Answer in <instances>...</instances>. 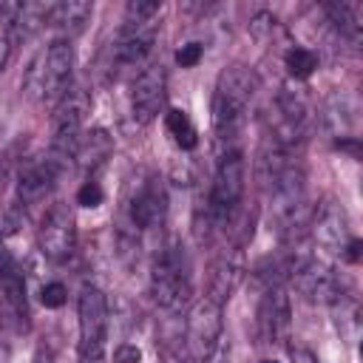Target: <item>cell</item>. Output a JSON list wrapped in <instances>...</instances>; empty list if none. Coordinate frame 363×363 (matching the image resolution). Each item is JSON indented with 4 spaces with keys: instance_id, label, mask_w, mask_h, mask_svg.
Masks as SVG:
<instances>
[{
    "instance_id": "cell-16",
    "label": "cell",
    "mask_w": 363,
    "mask_h": 363,
    "mask_svg": "<svg viewBox=\"0 0 363 363\" xmlns=\"http://www.w3.org/2000/svg\"><path fill=\"white\" fill-rule=\"evenodd\" d=\"M292 329V303L286 286H267L258 303V335L264 343H284L289 340Z\"/></svg>"
},
{
    "instance_id": "cell-17",
    "label": "cell",
    "mask_w": 363,
    "mask_h": 363,
    "mask_svg": "<svg viewBox=\"0 0 363 363\" xmlns=\"http://www.w3.org/2000/svg\"><path fill=\"white\" fill-rule=\"evenodd\" d=\"M241 278H244V255H241V250H233V252L218 255L216 264L210 267L207 298L224 306V303L233 298V292L238 289Z\"/></svg>"
},
{
    "instance_id": "cell-29",
    "label": "cell",
    "mask_w": 363,
    "mask_h": 363,
    "mask_svg": "<svg viewBox=\"0 0 363 363\" xmlns=\"http://www.w3.org/2000/svg\"><path fill=\"white\" fill-rule=\"evenodd\" d=\"M201 57H204V45H201V43H187V45H182V48L176 51V62H179L182 68L199 65Z\"/></svg>"
},
{
    "instance_id": "cell-5",
    "label": "cell",
    "mask_w": 363,
    "mask_h": 363,
    "mask_svg": "<svg viewBox=\"0 0 363 363\" xmlns=\"http://www.w3.org/2000/svg\"><path fill=\"white\" fill-rule=\"evenodd\" d=\"M88 111H91L88 91L71 85V91L54 105V116H51V147H48L51 156H57L65 164L74 159V150H77V145L82 139V125H85Z\"/></svg>"
},
{
    "instance_id": "cell-3",
    "label": "cell",
    "mask_w": 363,
    "mask_h": 363,
    "mask_svg": "<svg viewBox=\"0 0 363 363\" xmlns=\"http://www.w3.org/2000/svg\"><path fill=\"white\" fill-rule=\"evenodd\" d=\"M244 179H247V164L244 153L238 147H227L216 164L210 193L204 201V218L216 230H227L241 207L244 199Z\"/></svg>"
},
{
    "instance_id": "cell-9",
    "label": "cell",
    "mask_w": 363,
    "mask_h": 363,
    "mask_svg": "<svg viewBox=\"0 0 363 363\" xmlns=\"http://www.w3.org/2000/svg\"><path fill=\"white\" fill-rule=\"evenodd\" d=\"M79 315V360H99L108 340V301L99 286H82L77 301Z\"/></svg>"
},
{
    "instance_id": "cell-4",
    "label": "cell",
    "mask_w": 363,
    "mask_h": 363,
    "mask_svg": "<svg viewBox=\"0 0 363 363\" xmlns=\"http://www.w3.org/2000/svg\"><path fill=\"white\" fill-rule=\"evenodd\" d=\"M74 77V45L71 40H54L48 51H43L26 77V88L31 96H37L45 105H57L71 91Z\"/></svg>"
},
{
    "instance_id": "cell-14",
    "label": "cell",
    "mask_w": 363,
    "mask_h": 363,
    "mask_svg": "<svg viewBox=\"0 0 363 363\" xmlns=\"http://www.w3.org/2000/svg\"><path fill=\"white\" fill-rule=\"evenodd\" d=\"M156 34H159L156 20H125L113 40V62L119 68H133L145 62V57L153 51Z\"/></svg>"
},
{
    "instance_id": "cell-26",
    "label": "cell",
    "mask_w": 363,
    "mask_h": 363,
    "mask_svg": "<svg viewBox=\"0 0 363 363\" xmlns=\"http://www.w3.org/2000/svg\"><path fill=\"white\" fill-rule=\"evenodd\" d=\"M162 11V3L156 0H130L125 6V20H156Z\"/></svg>"
},
{
    "instance_id": "cell-21",
    "label": "cell",
    "mask_w": 363,
    "mask_h": 363,
    "mask_svg": "<svg viewBox=\"0 0 363 363\" xmlns=\"http://www.w3.org/2000/svg\"><path fill=\"white\" fill-rule=\"evenodd\" d=\"M48 14H51V3H20L14 17L6 23L9 43H26L28 37H34L48 23Z\"/></svg>"
},
{
    "instance_id": "cell-38",
    "label": "cell",
    "mask_w": 363,
    "mask_h": 363,
    "mask_svg": "<svg viewBox=\"0 0 363 363\" xmlns=\"http://www.w3.org/2000/svg\"><path fill=\"white\" fill-rule=\"evenodd\" d=\"M79 363H102V357L99 360H79Z\"/></svg>"
},
{
    "instance_id": "cell-24",
    "label": "cell",
    "mask_w": 363,
    "mask_h": 363,
    "mask_svg": "<svg viewBox=\"0 0 363 363\" xmlns=\"http://www.w3.org/2000/svg\"><path fill=\"white\" fill-rule=\"evenodd\" d=\"M164 128H167V133L173 136V142H176L182 150H193V147L199 145V130H196V125H193V119H190L187 111L170 108V111L164 113Z\"/></svg>"
},
{
    "instance_id": "cell-19",
    "label": "cell",
    "mask_w": 363,
    "mask_h": 363,
    "mask_svg": "<svg viewBox=\"0 0 363 363\" xmlns=\"http://www.w3.org/2000/svg\"><path fill=\"white\" fill-rule=\"evenodd\" d=\"M111 153H113L111 133L105 128H91L88 133H82V139H79V145L74 150V159H77L79 170H85V173L94 176L99 167H105V162L111 159Z\"/></svg>"
},
{
    "instance_id": "cell-25",
    "label": "cell",
    "mask_w": 363,
    "mask_h": 363,
    "mask_svg": "<svg viewBox=\"0 0 363 363\" xmlns=\"http://www.w3.org/2000/svg\"><path fill=\"white\" fill-rule=\"evenodd\" d=\"M284 65L289 71V77L295 79H309L318 68V54L312 48H303V45H289L286 54H284Z\"/></svg>"
},
{
    "instance_id": "cell-7",
    "label": "cell",
    "mask_w": 363,
    "mask_h": 363,
    "mask_svg": "<svg viewBox=\"0 0 363 363\" xmlns=\"http://www.w3.org/2000/svg\"><path fill=\"white\" fill-rule=\"evenodd\" d=\"M221 329H224V315L221 303L210 301L207 295L199 298L184 318V346L187 354L196 363H210L221 346Z\"/></svg>"
},
{
    "instance_id": "cell-22",
    "label": "cell",
    "mask_w": 363,
    "mask_h": 363,
    "mask_svg": "<svg viewBox=\"0 0 363 363\" xmlns=\"http://www.w3.org/2000/svg\"><path fill=\"white\" fill-rule=\"evenodd\" d=\"M323 11L343 40H349L352 45L360 43L363 37V6L360 3H326Z\"/></svg>"
},
{
    "instance_id": "cell-31",
    "label": "cell",
    "mask_w": 363,
    "mask_h": 363,
    "mask_svg": "<svg viewBox=\"0 0 363 363\" xmlns=\"http://www.w3.org/2000/svg\"><path fill=\"white\" fill-rule=\"evenodd\" d=\"M113 363H142V349L136 343H122L113 352Z\"/></svg>"
},
{
    "instance_id": "cell-34",
    "label": "cell",
    "mask_w": 363,
    "mask_h": 363,
    "mask_svg": "<svg viewBox=\"0 0 363 363\" xmlns=\"http://www.w3.org/2000/svg\"><path fill=\"white\" fill-rule=\"evenodd\" d=\"M9 57H11V43H9V37H0V71H6Z\"/></svg>"
},
{
    "instance_id": "cell-1",
    "label": "cell",
    "mask_w": 363,
    "mask_h": 363,
    "mask_svg": "<svg viewBox=\"0 0 363 363\" xmlns=\"http://www.w3.org/2000/svg\"><path fill=\"white\" fill-rule=\"evenodd\" d=\"M255 91H258V77L247 65L235 62L218 74L213 94V130L221 145L233 147V142L238 139Z\"/></svg>"
},
{
    "instance_id": "cell-37",
    "label": "cell",
    "mask_w": 363,
    "mask_h": 363,
    "mask_svg": "<svg viewBox=\"0 0 363 363\" xmlns=\"http://www.w3.org/2000/svg\"><path fill=\"white\" fill-rule=\"evenodd\" d=\"M0 363H6V346H0Z\"/></svg>"
},
{
    "instance_id": "cell-30",
    "label": "cell",
    "mask_w": 363,
    "mask_h": 363,
    "mask_svg": "<svg viewBox=\"0 0 363 363\" xmlns=\"http://www.w3.org/2000/svg\"><path fill=\"white\" fill-rule=\"evenodd\" d=\"M275 23H278V20H275L269 11H258V14L252 17L250 28H252V34H255L258 40H264L267 34H272V31H275Z\"/></svg>"
},
{
    "instance_id": "cell-12",
    "label": "cell",
    "mask_w": 363,
    "mask_h": 363,
    "mask_svg": "<svg viewBox=\"0 0 363 363\" xmlns=\"http://www.w3.org/2000/svg\"><path fill=\"white\" fill-rule=\"evenodd\" d=\"M167 96V74L162 62L142 68L130 85V113L139 125H147L159 116Z\"/></svg>"
},
{
    "instance_id": "cell-36",
    "label": "cell",
    "mask_w": 363,
    "mask_h": 363,
    "mask_svg": "<svg viewBox=\"0 0 363 363\" xmlns=\"http://www.w3.org/2000/svg\"><path fill=\"white\" fill-rule=\"evenodd\" d=\"M34 363H51V354H48V349H37V357H34Z\"/></svg>"
},
{
    "instance_id": "cell-32",
    "label": "cell",
    "mask_w": 363,
    "mask_h": 363,
    "mask_svg": "<svg viewBox=\"0 0 363 363\" xmlns=\"http://www.w3.org/2000/svg\"><path fill=\"white\" fill-rule=\"evenodd\" d=\"M360 250H363L360 238H352V241L346 244V250H343L340 261H343V264H357V261H360Z\"/></svg>"
},
{
    "instance_id": "cell-8",
    "label": "cell",
    "mask_w": 363,
    "mask_h": 363,
    "mask_svg": "<svg viewBox=\"0 0 363 363\" xmlns=\"http://www.w3.org/2000/svg\"><path fill=\"white\" fill-rule=\"evenodd\" d=\"M289 281L312 303H332L343 289H349L346 281L326 261H320L318 255L301 252V250H295V255H292Z\"/></svg>"
},
{
    "instance_id": "cell-35",
    "label": "cell",
    "mask_w": 363,
    "mask_h": 363,
    "mask_svg": "<svg viewBox=\"0 0 363 363\" xmlns=\"http://www.w3.org/2000/svg\"><path fill=\"white\" fill-rule=\"evenodd\" d=\"M6 184H9V159H0V199H3Z\"/></svg>"
},
{
    "instance_id": "cell-11",
    "label": "cell",
    "mask_w": 363,
    "mask_h": 363,
    "mask_svg": "<svg viewBox=\"0 0 363 363\" xmlns=\"http://www.w3.org/2000/svg\"><path fill=\"white\" fill-rule=\"evenodd\" d=\"M37 241H40V252L54 264H62L74 255V250H77V221H74V213L65 201H54L45 210V216L40 221Z\"/></svg>"
},
{
    "instance_id": "cell-28",
    "label": "cell",
    "mask_w": 363,
    "mask_h": 363,
    "mask_svg": "<svg viewBox=\"0 0 363 363\" xmlns=\"http://www.w3.org/2000/svg\"><path fill=\"white\" fill-rule=\"evenodd\" d=\"M77 204H82V207H99L102 204V187H99V182H94V179L82 182V187L77 190Z\"/></svg>"
},
{
    "instance_id": "cell-6",
    "label": "cell",
    "mask_w": 363,
    "mask_h": 363,
    "mask_svg": "<svg viewBox=\"0 0 363 363\" xmlns=\"http://www.w3.org/2000/svg\"><path fill=\"white\" fill-rule=\"evenodd\" d=\"M125 221L136 233L162 230L167 221V190L164 182L153 173H147L139 182H130L125 196Z\"/></svg>"
},
{
    "instance_id": "cell-13",
    "label": "cell",
    "mask_w": 363,
    "mask_h": 363,
    "mask_svg": "<svg viewBox=\"0 0 363 363\" xmlns=\"http://www.w3.org/2000/svg\"><path fill=\"white\" fill-rule=\"evenodd\" d=\"M65 167L68 164L60 162L51 153L26 162V167H20V176H17V201H20V207L40 204L54 190V184H57V179L62 176Z\"/></svg>"
},
{
    "instance_id": "cell-18",
    "label": "cell",
    "mask_w": 363,
    "mask_h": 363,
    "mask_svg": "<svg viewBox=\"0 0 363 363\" xmlns=\"http://www.w3.org/2000/svg\"><path fill=\"white\" fill-rule=\"evenodd\" d=\"M91 14H94V3H88V0H62V3H51L48 26H54V28L60 31V40H71V37H77V34L85 31Z\"/></svg>"
},
{
    "instance_id": "cell-2",
    "label": "cell",
    "mask_w": 363,
    "mask_h": 363,
    "mask_svg": "<svg viewBox=\"0 0 363 363\" xmlns=\"http://www.w3.org/2000/svg\"><path fill=\"white\" fill-rule=\"evenodd\" d=\"M150 295L167 312H179L182 306H187L193 295V272L187 250L179 238H170L159 247L150 267Z\"/></svg>"
},
{
    "instance_id": "cell-39",
    "label": "cell",
    "mask_w": 363,
    "mask_h": 363,
    "mask_svg": "<svg viewBox=\"0 0 363 363\" xmlns=\"http://www.w3.org/2000/svg\"><path fill=\"white\" fill-rule=\"evenodd\" d=\"M261 363H278V360H272V357H267V360H261Z\"/></svg>"
},
{
    "instance_id": "cell-10",
    "label": "cell",
    "mask_w": 363,
    "mask_h": 363,
    "mask_svg": "<svg viewBox=\"0 0 363 363\" xmlns=\"http://www.w3.org/2000/svg\"><path fill=\"white\" fill-rule=\"evenodd\" d=\"M0 315L14 329H28V298H26V275L17 258L0 238Z\"/></svg>"
},
{
    "instance_id": "cell-23",
    "label": "cell",
    "mask_w": 363,
    "mask_h": 363,
    "mask_svg": "<svg viewBox=\"0 0 363 363\" xmlns=\"http://www.w3.org/2000/svg\"><path fill=\"white\" fill-rule=\"evenodd\" d=\"M329 306L335 309V323H337L340 335H343L349 343H354L357 335H360V306H357V298H354L349 289H343Z\"/></svg>"
},
{
    "instance_id": "cell-15",
    "label": "cell",
    "mask_w": 363,
    "mask_h": 363,
    "mask_svg": "<svg viewBox=\"0 0 363 363\" xmlns=\"http://www.w3.org/2000/svg\"><path fill=\"white\" fill-rule=\"evenodd\" d=\"M309 230H312L318 247L326 250L329 255H337V258L343 255L346 244L354 238L352 230H349L346 210H343L337 201H332V199H326L318 210H312V224H309Z\"/></svg>"
},
{
    "instance_id": "cell-33",
    "label": "cell",
    "mask_w": 363,
    "mask_h": 363,
    "mask_svg": "<svg viewBox=\"0 0 363 363\" xmlns=\"http://www.w3.org/2000/svg\"><path fill=\"white\" fill-rule=\"evenodd\" d=\"M289 354H292V363H320V360H318V354H315V352H309V349H303V346L289 349Z\"/></svg>"
},
{
    "instance_id": "cell-20",
    "label": "cell",
    "mask_w": 363,
    "mask_h": 363,
    "mask_svg": "<svg viewBox=\"0 0 363 363\" xmlns=\"http://www.w3.org/2000/svg\"><path fill=\"white\" fill-rule=\"evenodd\" d=\"M320 122L326 128V133L337 142V139H349L352 128H354V105L343 91H335L323 99L320 108Z\"/></svg>"
},
{
    "instance_id": "cell-27",
    "label": "cell",
    "mask_w": 363,
    "mask_h": 363,
    "mask_svg": "<svg viewBox=\"0 0 363 363\" xmlns=\"http://www.w3.org/2000/svg\"><path fill=\"white\" fill-rule=\"evenodd\" d=\"M65 298H68V289H65V284H60V281H48V284L43 286V292H40V301H43V306H48V309H60V306L65 303Z\"/></svg>"
}]
</instances>
